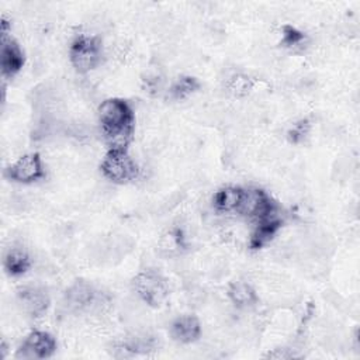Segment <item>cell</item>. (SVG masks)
I'll return each mask as SVG.
<instances>
[{
    "label": "cell",
    "mask_w": 360,
    "mask_h": 360,
    "mask_svg": "<svg viewBox=\"0 0 360 360\" xmlns=\"http://www.w3.org/2000/svg\"><path fill=\"white\" fill-rule=\"evenodd\" d=\"M97 112L108 149L128 150L135 128V114L131 104L124 98L112 97L104 100Z\"/></svg>",
    "instance_id": "cell-1"
},
{
    "label": "cell",
    "mask_w": 360,
    "mask_h": 360,
    "mask_svg": "<svg viewBox=\"0 0 360 360\" xmlns=\"http://www.w3.org/2000/svg\"><path fill=\"white\" fill-rule=\"evenodd\" d=\"M100 170L105 179L115 184H127L139 176V167L125 149H108Z\"/></svg>",
    "instance_id": "cell-2"
},
{
    "label": "cell",
    "mask_w": 360,
    "mask_h": 360,
    "mask_svg": "<svg viewBox=\"0 0 360 360\" xmlns=\"http://www.w3.org/2000/svg\"><path fill=\"white\" fill-rule=\"evenodd\" d=\"M103 59V44L97 37L79 35L69 46V60L76 72L87 73Z\"/></svg>",
    "instance_id": "cell-3"
},
{
    "label": "cell",
    "mask_w": 360,
    "mask_h": 360,
    "mask_svg": "<svg viewBox=\"0 0 360 360\" xmlns=\"http://www.w3.org/2000/svg\"><path fill=\"white\" fill-rule=\"evenodd\" d=\"M132 287L138 297L149 307H160L169 295L166 278L152 269L139 271L132 278Z\"/></svg>",
    "instance_id": "cell-4"
},
{
    "label": "cell",
    "mask_w": 360,
    "mask_h": 360,
    "mask_svg": "<svg viewBox=\"0 0 360 360\" xmlns=\"http://www.w3.org/2000/svg\"><path fill=\"white\" fill-rule=\"evenodd\" d=\"M58 347L56 339L45 330H31L20 343L15 359L44 360L55 354Z\"/></svg>",
    "instance_id": "cell-5"
},
{
    "label": "cell",
    "mask_w": 360,
    "mask_h": 360,
    "mask_svg": "<svg viewBox=\"0 0 360 360\" xmlns=\"http://www.w3.org/2000/svg\"><path fill=\"white\" fill-rule=\"evenodd\" d=\"M3 176L14 183L31 184L45 177V169L42 159L38 153H25L20 156L14 163L8 165Z\"/></svg>",
    "instance_id": "cell-6"
},
{
    "label": "cell",
    "mask_w": 360,
    "mask_h": 360,
    "mask_svg": "<svg viewBox=\"0 0 360 360\" xmlns=\"http://www.w3.org/2000/svg\"><path fill=\"white\" fill-rule=\"evenodd\" d=\"M277 207V202L262 188L249 187L245 188L242 202L239 205L238 214L252 218L257 221L259 218L264 217L273 208Z\"/></svg>",
    "instance_id": "cell-7"
},
{
    "label": "cell",
    "mask_w": 360,
    "mask_h": 360,
    "mask_svg": "<svg viewBox=\"0 0 360 360\" xmlns=\"http://www.w3.org/2000/svg\"><path fill=\"white\" fill-rule=\"evenodd\" d=\"M281 226H283V217H281L280 208L277 205L270 212H267L264 217H262L256 221V226L250 233L249 248L252 250L262 249L276 236V233L280 231Z\"/></svg>",
    "instance_id": "cell-8"
},
{
    "label": "cell",
    "mask_w": 360,
    "mask_h": 360,
    "mask_svg": "<svg viewBox=\"0 0 360 360\" xmlns=\"http://www.w3.org/2000/svg\"><path fill=\"white\" fill-rule=\"evenodd\" d=\"M17 298L22 307V311L34 319L44 316L51 305L48 292L38 285H24L18 288Z\"/></svg>",
    "instance_id": "cell-9"
},
{
    "label": "cell",
    "mask_w": 360,
    "mask_h": 360,
    "mask_svg": "<svg viewBox=\"0 0 360 360\" xmlns=\"http://www.w3.org/2000/svg\"><path fill=\"white\" fill-rule=\"evenodd\" d=\"M97 298L96 288L86 280L73 281L63 294V302L70 311H84L94 305Z\"/></svg>",
    "instance_id": "cell-10"
},
{
    "label": "cell",
    "mask_w": 360,
    "mask_h": 360,
    "mask_svg": "<svg viewBox=\"0 0 360 360\" xmlns=\"http://www.w3.org/2000/svg\"><path fill=\"white\" fill-rule=\"evenodd\" d=\"M25 56L17 41L11 35H1V48H0V68L3 77L15 76L24 66Z\"/></svg>",
    "instance_id": "cell-11"
},
{
    "label": "cell",
    "mask_w": 360,
    "mask_h": 360,
    "mask_svg": "<svg viewBox=\"0 0 360 360\" xmlns=\"http://www.w3.org/2000/svg\"><path fill=\"white\" fill-rule=\"evenodd\" d=\"M170 335L179 343H194L201 336L200 319L191 314L177 316L170 325Z\"/></svg>",
    "instance_id": "cell-12"
},
{
    "label": "cell",
    "mask_w": 360,
    "mask_h": 360,
    "mask_svg": "<svg viewBox=\"0 0 360 360\" xmlns=\"http://www.w3.org/2000/svg\"><path fill=\"white\" fill-rule=\"evenodd\" d=\"M243 191L245 188L239 186H226L219 188L212 197L214 208L219 212H238Z\"/></svg>",
    "instance_id": "cell-13"
},
{
    "label": "cell",
    "mask_w": 360,
    "mask_h": 360,
    "mask_svg": "<svg viewBox=\"0 0 360 360\" xmlns=\"http://www.w3.org/2000/svg\"><path fill=\"white\" fill-rule=\"evenodd\" d=\"M32 266L28 252L22 248H10L3 259L4 271L10 277H18L25 274Z\"/></svg>",
    "instance_id": "cell-14"
},
{
    "label": "cell",
    "mask_w": 360,
    "mask_h": 360,
    "mask_svg": "<svg viewBox=\"0 0 360 360\" xmlns=\"http://www.w3.org/2000/svg\"><path fill=\"white\" fill-rule=\"evenodd\" d=\"M158 248H159L160 253L165 256H169V257L179 256L187 248L183 231L177 226L167 229L165 233L160 235V238L158 240Z\"/></svg>",
    "instance_id": "cell-15"
},
{
    "label": "cell",
    "mask_w": 360,
    "mask_h": 360,
    "mask_svg": "<svg viewBox=\"0 0 360 360\" xmlns=\"http://www.w3.org/2000/svg\"><path fill=\"white\" fill-rule=\"evenodd\" d=\"M226 295L229 301L238 308H248L257 302L256 290L248 281H232L228 285Z\"/></svg>",
    "instance_id": "cell-16"
},
{
    "label": "cell",
    "mask_w": 360,
    "mask_h": 360,
    "mask_svg": "<svg viewBox=\"0 0 360 360\" xmlns=\"http://www.w3.org/2000/svg\"><path fill=\"white\" fill-rule=\"evenodd\" d=\"M200 82L193 76H181L179 77L169 89V94L173 100H184L194 94L200 89Z\"/></svg>",
    "instance_id": "cell-17"
},
{
    "label": "cell",
    "mask_w": 360,
    "mask_h": 360,
    "mask_svg": "<svg viewBox=\"0 0 360 360\" xmlns=\"http://www.w3.org/2000/svg\"><path fill=\"white\" fill-rule=\"evenodd\" d=\"M253 80L242 73L232 75L226 82V90L229 94L235 97H245L248 96L253 89Z\"/></svg>",
    "instance_id": "cell-18"
},
{
    "label": "cell",
    "mask_w": 360,
    "mask_h": 360,
    "mask_svg": "<svg viewBox=\"0 0 360 360\" xmlns=\"http://www.w3.org/2000/svg\"><path fill=\"white\" fill-rule=\"evenodd\" d=\"M305 42H307V35H305L302 31H300L298 28H295V27H292V25H290V24L283 25L280 44H281L284 48L294 49V48L302 46Z\"/></svg>",
    "instance_id": "cell-19"
},
{
    "label": "cell",
    "mask_w": 360,
    "mask_h": 360,
    "mask_svg": "<svg viewBox=\"0 0 360 360\" xmlns=\"http://www.w3.org/2000/svg\"><path fill=\"white\" fill-rule=\"evenodd\" d=\"M311 131V121L309 118H301L297 121L287 132V138L291 143H300L302 142Z\"/></svg>",
    "instance_id": "cell-20"
},
{
    "label": "cell",
    "mask_w": 360,
    "mask_h": 360,
    "mask_svg": "<svg viewBox=\"0 0 360 360\" xmlns=\"http://www.w3.org/2000/svg\"><path fill=\"white\" fill-rule=\"evenodd\" d=\"M288 349H276L274 352H269L266 354L267 359H291L294 354L287 352Z\"/></svg>",
    "instance_id": "cell-21"
}]
</instances>
